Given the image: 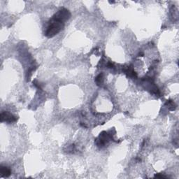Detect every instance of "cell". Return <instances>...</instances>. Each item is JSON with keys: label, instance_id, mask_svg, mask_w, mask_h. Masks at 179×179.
Masks as SVG:
<instances>
[{"label": "cell", "instance_id": "cell-1", "mask_svg": "<svg viewBox=\"0 0 179 179\" xmlns=\"http://www.w3.org/2000/svg\"><path fill=\"white\" fill-rule=\"evenodd\" d=\"M64 23L53 16L48 22V25L45 32V36L48 38H52L58 34L64 28Z\"/></svg>", "mask_w": 179, "mask_h": 179}, {"label": "cell", "instance_id": "cell-2", "mask_svg": "<svg viewBox=\"0 0 179 179\" xmlns=\"http://www.w3.org/2000/svg\"><path fill=\"white\" fill-rule=\"evenodd\" d=\"M110 140H113V134L110 132L104 131L100 133L99 137L95 140V143L98 146L102 147V146H105Z\"/></svg>", "mask_w": 179, "mask_h": 179}, {"label": "cell", "instance_id": "cell-3", "mask_svg": "<svg viewBox=\"0 0 179 179\" xmlns=\"http://www.w3.org/2000/svg\"><path fill=\"white\" fill-rule=\"evenodd\" d=\"M53 16L60 20L62 21L63 23H65L66 21L70 18L71 13L69 10L66 9V8H62V9L59 10L56 13H55Z\"/></svg>", "mask_w": 179, "mask_h": 179}, {"label": "cell", "instance_id": "cell-4", "mask_svg": "<svg viewBox=\"0 0 179 179\" xmlns=\"http://www.w3.org/2000/svg\"><path fill=\"white\" fill-rule=\"evenodd\" d=\"M0 120H1V123H3V122H6V123H11L17 121L18 118L16 117H15L13 115H12L11 113L8 111H4L1 113V116H0Z\"/></svg>", "mask_w": 179, "mask_h": 179}, {"label": "cell", "instance_id": "cell-5", "mask_svg": "<svg viewBox=\"0 0 179 179\" xmlns=\"http://www.w3.org/2000/svg\"><path fill=\"white\" fill-rule=\"evenodd\" d=\"M123 71H124V72L125 73V74L128 75V76L130 77V78H137V73L134 71L132 66L124 67L123 68Z\"/></svg>", "mask_w": 179, "mask_h": 179}, {"label": "cell", "instance_id": "cell-6", "mask_svg": "<svg viewBox=\"0 0 179 179\" xmlns=\"http://www.w3.org/2000/svg\"><path fill=\"white\" fill-rule=\"evenodd\" d=\"M0 173H1V176L2 177H8L11 174V171L8 167L7 166H1L0 168Z\"/></svg>", "mask_w": 179, "mask_h": 179}, {"label": "cell", "instance_id": "cell-7", "mask_svg": "<svg viewBox=\"0 0 179 179\" xmlns=\"http://www.w3.org/2000/svg\"><path fill=\"white\" fill-rule=\"evenodd\" d=\"M165 105L167 106V107L170 111H174L176 109V105H175L174 102H173L172 100H168L165 103Z\"/></svg>", "mask_w": 179, "mask_h": 179}, {"label": "cell", "instance_id": "cell-8", "mask_svg": "<svg viewBox=\"0 0 179 179\" xmlns=\"http://www.w3.org/2000/svg\"><path fill=\"white\" fill-rule=\"evenodd\" d=\"M95 82L97 85H101L104 82V77L103 74H99L95 78Z\"/></svg>", "mask_w": 179, "mask_h": 179}, {"label": "cell", "instance_id": "cell-9", "mask_svg": "<svg viewBox=\"0 0 179 179\" xmlns=\"http://www.w3.org/2000/svg\"><path fill=\"white\" fill-rule=\"evenodd\" d=\"M155 178H167V176H164V175L161 174V173H158V174L155 175Z\"/></svg>", "mask_w": 179, "mask_h": 179}, {"label": "cell", "instance_id": "cell-10", "mask_svg": "<svg viewBox=\"0 0 179 179\" xmlns=\"http://www.w3.org/2000/svg\"><path fill=\"white\" fill-rule=\"evenodd\" d=\"M107 67L110 68V69H112V68H113V64L112 62H108V64H107Z\"/></svg>", "mask_w": 179, "mask_h": 179}]
</instances>
